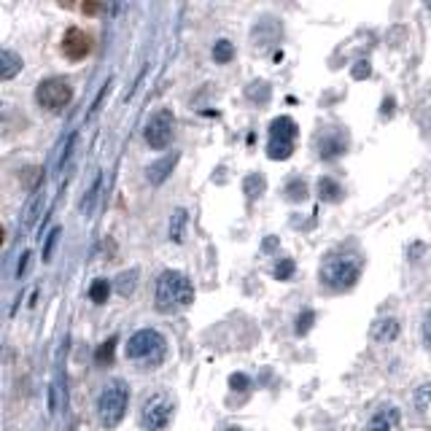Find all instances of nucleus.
Segmentation results:
<instances>
[{"mask_svg": "<svg viewBox=\"0 0 431 431\" xmlns=\"http://www.w3.org/2000/svg\"><path fill=\"white\" fill-rule=\"evenodd\" d=\"M157 310L164 315H173L178 310H186L194 302V286L189 281V275L178 269H164L157 278V294H154Z\"/></svg>", "mask_w": 431, "mask_h": 431, "instance_id": "nucleus-1", "label": "nucleus"}, {"mask_svg": "<svg viewBox=\"0 0 431 431\" xmlns=\"http://www.w3.org/2000/svg\"><path fill=\"white\" fill-rule=\"evenodd\" d=\"M359 275H362V256L350 251H332L321 264V283L335 291L350 289L359 281Z\"/></svg>", "mask_w": 431, "mask_h": 431, "instance_id": "nucleus-2", "label": "nucleus"}, {"mask_svg": "<svg viewBox=\"0 0 431 431\" xmlns=\"http://www.w3.org/2000/svg\"><path fill=\"white\" fill-rule=\"evenodd\" d=\"M127 404H130V388L127 383L113 377L108 380L100 396H97V418L103 423V429H116L124 415H127Z\"/></svg>", "mask_w": 431, "mask_h": 431, "instance_id": "nucleus-3", "label": "nucleus"}, {"mask_svg": "<svg viewBox=\"0 0 431 431\" xmlns=\"http://www.w3.org/2000/svg\"><path fill=\"white\" fill-rule=\"evenodd\" d=\"M167 353V340L157 329H140L127 342V359L143 366H157Z\"/></svg>", "mask_w": 431, "mask_h": 431, "instance_id": "nucleus-4", "label": "nucleus"}, {"mask_svg": "<svg viewBox=\"0 0 431 431\" xmlns=\"http://www.w3.org/2000/svg\"><path fill=\"white\" fill-rule=\"evenodd\" d=\"M175 413V402L167 391H157L140 404V426L146 431H164Z\"/></svg>", "mask_w": 431, "mask_h": 431, "instance_id": "nucleus-5", "label": "nucleus"}, {"mask_svg": "<svg viewBox=\"0 0 431 431\" xmlns=\"http://www.w3.org/2000/svg\"><path fill=\"white\" fill-rule=\"evenodd\" d=\"M35 100L43 111L49 113H62L70 100H73V86L70 81L62 79V76H52V79H43L35 86Z\"/></svg>", "mask_w": 431, "mask_h": 431, "instance_id": "nucleus-6", "label": "nucleus"}, {"mask_svg": "<svg viewBox=\"0 0 431 431\" xmlns=\"http://www.w3.org/2000/svg\"><path fill=\"white\" fill-rule=\"evenodd\" d=\"M299 127L291 116H278L269 124V143H267V157L269 159H289L294 154V143Z\"/></svg>", "mask_w": 431, "mask_h": 431, "instance_id": "nucleus-7", "label": "nucleus"}, {"mask_svg": "<svg viewBox=\"0 0 431 431\" xmlns=\"http://www.w3.org/2000/svg\"><path fill=\"white\" fill-rule=\"evenodd\" d=\"M175 133V116L170 108H159L157 113H151V119L146 121V143L154 151H162V148L170 146Z\"/></svg>", "mask_w": 431, "mask_h": 431, "instance_id": "nucleus-8", "label": "nucleus"}, {"mask_svg": "<svg viewBox=\"0 0 431 431\" xmlns=\"http://www.w3.org/2000/svg\"><path fill=\"white\" fill-rule=\"evenodd\" d=\"M89 52H92V38L81 27H67L62 35V54L67 60H84Z\"/></svg>", "mask_w": 431, "mask_h": 431, "instance_id": "nucleus-9", "label": "nucleus"}, {"mask_svg": "<svg viewBox=\"0 0 431 431\" xmlns=\"http://www.w3.org/2000/svg\"><path fill=\"white\" fill-rule=\"evenodd\" d=\"M345 148H348V135L340 133V130H326L318 138V154H321L323 159H335Z\"/></svg>", "mask_w": 431, "mask_h": 431, "instance_id": "nucleus-10", "label": "nucleus"}, {"mask_svg": "<svg viewBox=\"0 0 431 431\" xmlns=\"http://www.w3.org/2000/svg\"><path fill=\"white\" fill-rule=\"evenodd\" d=\"M366 431H402V413L396 407H380L369 420Z\"/></svg>", "mask_w": 431, "mask_h": 431, "instance_id": "nucleus-11", "label": "nucleus"}, {"mask_svg": "<svg viewBox=\"0 0 431 431\" xmlns=\"http://www.w3.org/2000/svg\"><path fill=\"white\" fill-rule=\"evenodd\" d=\"M178 164V154H167V157H162V159L151 162L146 167V178L154 184V186H159V184H164L167 181V175L173 173V167Z\"/></svg>", "mask_w": 431, "mask_h": 431, "instance_id": "nucleus-12", "label": "nucleus"}, {"mask_svg": "<svg viewBox=\"0 0 431 431\" xmlns=\"http://www.w3.org/2000/svg\"><path fill=\"white\" fill-rule=\"evenodd\" d=\"M43 205H46V191H43V186H38L33 191V197L27 200L25 211H22V227L30 229L38 221L40 213H43Z\"/></svg>", "mask_w": 431, "mask_h": 431, "instance_id": "nucleus-13", "label": "nucleus"}, {"mask_svg": "<svg viewBox=\"0 0 431 431\" xmlns=\"http://www.w3.org/2000/svg\"><path fill=\"white\" fill-rule=\"evenodd\" d=\"M399 337V321L396 318H383V321L372 323V340L386 345V342H393Z\"/></svg>", "mask_w": 431, "mask_h": 431, "instance_id": "nucleus-14", "label": "nucleus"}, {"mask_svg": "<svg viewBox=\"0 0 431 431\" xmlns=\"http://www.w3.org/2000/svg\"><path fill=\"white\" fill-rule=\"evenodd\" d=\"M19 70H22V57L16 52H11V49H3V52H0V79L11 81Z\"/></svg>", "mask_w": 431, "mask_h": 431, "instance_id": "nucleus-15", "label": "nucleus"}, {"mask_svg": "<svg viewBox=\"0 0 431 431\" xmlns=\"http://www.w3.org/2000/svg\"><path fill=\"white\" fill-rule=\"evenodd\" d=\"M318 194H321L323 202H340L342 200V186L337 184L335 178L323 175V178H318Z\"/></svg>", "mask_w": 431, "mask_h": 431, "instance_id": "nucleus-16", "label": "nucleus"}, {"mask_svg": "<svg viewBox=\"0 0 431 431\" xmlns=\"http://www.w3.org/2000/svg\"><path fill=\"white\" fill-rule=\"evenodd\" d=\"M100 186H103V175L94 173L92 186H89V191H86V194H84V200H81V211H84L86 216L92 213L94 202H97V194H100Z\"/></svg>", "mask_w": 431, "mask_h": 431, "instance_id": "nucleus-17", "label": "nucleus"}, {"mask_svg": "<svg viewBox=\"0 0 431 431\" xmlns=\"http://www.w3.org/2000/svg\"><path fill=\"white\" fill-rule=\"evenodd\" d=\"M108 294H111V283H108L106 278L92 281V286H89V299H92L94 305H106Z\"/></svg>", "mask_w": 431, "mask_h": 431, "instance_id": "nucleus-18", "label": "nucleus"}, {"mask_svg": "<svg viewBox=\"0 0 431 431\" xmlns=\"http://www.w3.org/2000/svg\"><path fill=\"white\" fill-rule=\"evenodd\" d=\"M184 227H186V211L178 208L173 213V218H170V240L173 242L184 240Z\"/></svg>", "mask_w": 431, "mask_h": 431, "instance_id": "nucleus-19", "label": "nucleus"}, {"mask_svg": "<svg viewBox=\"0 0 431 431\" xmlns=\"http://www.w3.org/2000/svg\"><path fill=\"white\" fill-rule=\"evenodd\" d=\"M242 191L248 194V200H256V197L264 191V178H262L259 173L245 175V181H242Z\"/></svg>", "mask_w": 431, "mask_h": 431, "instance_id": "nucleus-20", "label": "nucleus"}, {"mask_svg": "<svg viewBox=\"0 0 431 431\" xmlns=\"http://www.w3.org/2000/svg\"><path fill=\"white\" fill-rule=\"evenodd\" d=\"M213 60L218 62V65H227V62H232V60H235V46H232L229 40H216Z\"/></svg>", "mask_w": 431, "mask_h": 431, "instance_id": "nucleus-21", "label": "nucleus"}, {"mask_svg": "<svg viewBox=\"0 0 431 431\" xmlns=\"http://www.w3.org/2000/svg\"><path fill=\"white\" fill-rule=\"evenodd\" d=\"M113 350H116V337H111V340H106L100 348H97V353H94V362L100 364V366H106V364L113 362Z\"/></svg>", "mask_w": 431, "mask_h": 431, "instance_id": "nucleus-22", "label": "nucleus"}, {"mask_svg": "<svg viewBox=\"0 0 431 431\" xmlns=\"http://www.w3.org/2000/svg\"><path fill=\"white\" fill-rule=\"evenodd\" d=\"M60 237H62V229L60 227H54L49 235H46V242H43V262H52V256H54V248H57V242H60Z\"/></svg>", "mask_w": 431, "mask_h": 431, "instance_id": "nucleus-23", "label": "nucleus"}, {"mask_svg": "<svg viewBox=\"0 0 431 431\" xmlns=\"http://www.w3.org/2000/svg\"><path fill=\"white\" fill-rule=\"evenodd\" d=\"M286 197L291 202H302L305 197H308V186H305V181H299V178H294L289 186H286Z\"/></svg>", "mask_w": 431, "mask_h": 431, "instance_id": "nucleus-24", "label": "nucleus"}, {"mask_svg": "<svg viewBox=\"0 0 431 431\" xmlns=\"http://www.w3.org/2000/svg\"><path fill=\"white\" fill-rule=\"evenodd\" d=\"M135 278H138V272L135 269H130V272H121L119 275V283H116V291H119L121 296H130L135 289Z\"/></svg>", "mask_w": 431, "mask_h": 431, "instance_id": "nucleus-25", "label": "nucleus"}, {"mask_svg": "<svg viewBox=\"0 0 431 431\" xmlns=\"http://www.w3.org/2000/svg\"><path fill=\"white\" fill-rule=\"evenodd\" d=\"M248 97L254 100V103H267L269 100V86L264 81H254L251 86H248Z\"/></svg>", "mask_w": 431, "mask_h": 431, "instance_id": "nucleus-26", "label": "nucleus"}, {"mask_svg": "<svg viewBox=\"0 0 431 431\" xmlns=\"http://www.w3.org/2000/svg\"><path fill=\"white\" fill-rule=\"evenodd\" d=\"M272 275L278 278V281H289L291 275H294V259H281L275 269H272Z\"/></svg>", "mask_w": 431, "mask_h": 431, "instance_id": "nucleus-27", "label": "nucleus"}, {"mask_svg": "<svg viewBox=\"0 0 431 431\" xmlns=\"http://www.w3.org/2000/svg\"><path fill=\"white\" fill-rule=\"evenodd\" d=\"M313 321H315V313H313V310H305V313L296 318V335H308Z\"/></svg>", "mask_w": 431, "mask_h": 431, "instance_id": "nucleus-28", "label": "nucleus"}, {"mask_svg": "<svg viewBox=\"0 0 431 431\" xmlns=\"http://www.w3.org/2000/svg\"><path fill=\"white\" fill-rule=\"evenodd\" d=\"M429 402H431V386H429V383H423V386L418 388V393H415V407L423 413V410L429 407Z\"/></svg>", "mask_w": 431, "mask_h": 431, "instance_id": "nucleus-29", "label": "nucleus"}, {"mask_svg": "<svg viewBox=\"0 0 431 431\" xmlns=\"http://www.w3.org/2000/svg\"><path fill=\"white\" fill-rule=\"evenodd\" d=\"M73 146H76V133H70L65 138V146H62V154H60V170L65 167V159H70V154H73Z\"/></svg>", "mask_w": 431, "mask_h": 431, "instance_id": "nucleus-30", "label": "nucleus"}, {"mask_svg": "<svg viewBox=\"0 0 431 431\" xmlns=\"http://www.w3.org/2000/svg\"><path fill=\"white\" fill-rule=\"evenodd\" d=\"M229 386L235 391H245L251 386V380H248V375H242V372H235V375L229 377Z\"/></svg>", "mask_w": 431, "mask_h": 431, "instance_id": "nucleus-31", "label": "nucleus"}, {"mask_svg": "<svg viewBox=\"0 0 431 431\" xmlns=\"http://www.w3.org/2000/svg\"><path fill=\"white\" fill-rule=\"evenodd\" d=\"M30 259H33V254H30V251H25V254H22V259H19V267H16V278H22L27 269H30Z\"/></svg>", "mask_w": 431, "mask_h": 431, "instance_id": "nucleus-32", "label": "nucleus"}, {"mask_svg": "<svg viewBox=\"0 0 431 431\" xmlns=\"http://www.w3.org/2000/svg\"><path fill=\"white\" fill-rule=\"evenodd\" d=\"M423 342H426V348H431V313L423 321Z\"/></svg>", "mask_w": 431, "mask_h": 431, "instance_id": "nucleus-33", "label": "nucleus"}, {"mask_svg": "<svg viewBox=\"0 0 431 431\" xmlns=\"http://www.w3.org/2000/svg\"><path fill=\"white\" fill-rule=\"evenodd\" d=\"M353 76H356V79H364V76H369V65H366V62H359V67L353 70Z\"/></svg>", "mask_w": 431, "mask_h": 431, "instance_id": "nucleus-34", "label": "nucleus"}, {"mask_svg": "<svg viewBox=\"0 0 431 431\" xmlns=\"http://www.w3.org/2000/svg\"><path fill=\"white\" fill-rule=\"evenodd\" d=\"M100 11V6H94V3H86V6H84V13H97Z\"/></svg>", "mask_w": 431, "mask_h": 431, "instance_id": "nucleus-35", "label": "nucleus"}, {"mask_svg": "<svg viewBox=\"0 0 431 431\" xmlns=\"http://www.w3.org/2000/svg\"><path fill=\"white\" fill-rule=\"evenodd\" d=\"M227 431H240V429H237V426H229V429Z\"/></svg>", "mask_w": 431, "mask_h": 431, "instance_id": "nucleus-36", "label": "nucleus"}, {"mask_svg": "<svg viewBox=\"0 0 431 431\" xmlns=\"http://www.w3.org/2000/svg\"><path fill=\"white\" fill-rule=\"evenodd\" d=\"M429 127H431V119H429Z\"/></svg>", "mask_w": 431, "mask_h": 431, "instance_id": "nucleus-37", "label": "nucleus"}, {"mask_svg": "<svg viewBox=\"0 0 431 431\" xmlns=\"http://www.w3.org/2000/svg\"><path fill=\"white\" fill-rule=\"evenodd\" d=\"M429 9H431V3H429Z\"/></svg>", "mask_w": 431, "mask_h": 431, "instance_id": "nucleus-38", "label": "nucleus"}]
</instances>
